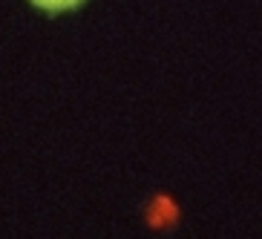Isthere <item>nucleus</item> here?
Instances as JSON below:
<instances>
[{
    "label": "nucleus",
    "mask_w": 262,
    "mask_h": 239,
    "mask_svg": "<svg viewBox=\"0 0 262 239\" xmlns=\"http://www.w3.org/2000/svg\"><path fill=\"white\" fill-rule=\"evenodd\" d=\"M35 6H40V9H49V12H61V9H72V6H78L81 0H32Z\"/></svg>",
    "instance_id": "f257e3e1"
}]
</instances>
